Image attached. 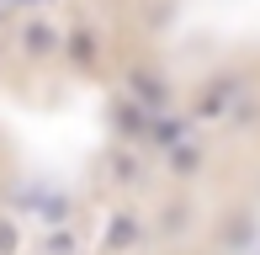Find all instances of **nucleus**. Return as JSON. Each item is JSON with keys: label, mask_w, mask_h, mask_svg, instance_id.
<instances>
[{"label": "nucleus", "mask_w": 260, "mask_h": 255, "mask_svg": "<svg viewBox=\"0 0 260 255\" xmlns=\"http://www.w3.org/2000/svg\"><path fill=\"white\" fill-rule=\"evenodd\" d=\"M127 101H133L144 117H159V112L170 107V85H165V75H154V69H133V75H127Z\"/></svg>", "instance_id": "f257e3e1"}, {"label": "nucleus", "mask_w": 260, "mask_h": 255, "mask_svg": "<svg viewBox=\"0 0 260 255\" xmlns=\"http://www.w3.org/2000/svg\"><path fill=\"white\" fill-rule=\"evenodd\" d=\"M21 53H27V59H53V53H64V32H58L53 21L32 16L27 27H21Z\"/></svg>", "instance_id": "7ed1b4c3"}, {"label": "nucleus", "mask_w": 260, "mask_h": 255, "mask_svg": "<svg viewBox=\"0 0 260 255\" xmlns=\"http://www.w3.org/2000/svg\"><path fill=\"white\" fill-rule=\"evenodd\" d=\"M138 176H144L138 154H133V149H117V154H112V181H117V186H133Z\"/></svg>", "instance_id": "6e6552de"}, {"label": "nucleus", "mask_w": 260, "mask_h": 255, "mask_svg": "<svg viewBox=\"0 0 260 255\" xmlns=\"http://www.w3.org/2000/svg\"><path fill=\"white\" fill-rule=\"evenodd\" d=\"M138 239H144L138 207H117V213H112V224H106V234H101V250H106V255H122V250H133Z\"/></svg>", "instance_id": "f03ea898"}, {"label": "nucleus", "mask_w": 260, "mask_h": 255, "mask_svg": "<svg viewBox=\"0 0 260 255\" xmlns=\"http://www.w3.org/2000/svg\"><path fill=\"white\" fill-rule=\"evenodd\" d=\"M112 122H117V133H122V138H144V133H149V117L133 107V101H122V107L112 112Z\"/></svg>", "instance_id": "0eeeda50"}, {"label": "nucleus", "mask_w": 260, "mask_h": 255, "mask_svg": "<svg viewBox=\"0 0 260 255\" xmlns=\"http://www.w3.org/2000/svg\"><path fill=\"white\" fill-rule=\"evenodd\" d=\"M64 43H69L64 53H69V59H75L80 69H90V64L101 59V38H96V32H90V27H80V32H69Z\"/></svg>", "instance_id": "39448f33"}, {"label": "nucleus", "mask_w": 260, "mask_h": 255, "mask_svg": "<svg viewBox=\"0 0 260 255\" xmlns=\"http://www.w3.org/2000/svg\"><path fill=\"white\" fill-rule=\"evenodd\" d=\"M43 255H80V234H75V229H48Z\"/></svg>", "instance_id": "9b49d317"}, {"label": "nucleus", "mask_w": 260, "mask_h": 255, "mask_svg": "<svg viewBox=\"0 0 260 255\" xmlns=\"http://www.w3.org/2000/svg\"><path fill=\"white\" fill-rule=\"evenodd\" d=\"M234 90H239V80H212V90L202 96V117H218V112L234 101Z\"/></svg>", "instance_id": "1a4fd4ad"}, {"label": "nucleus", "mask_w": 260, "mask_h": 255, "mask_svg": "<svg viewBox=\"0 0 260 255\" xmlns=\"http://www.w3.org/2000/svg\"><path fill=\"white\" fill-rule=\"evenodd\" d=\"M38 218H43L48 229H64V224H69V197H64V192L43 197V202H38Z\"/></svg>", "instance_id": "9d476101"}, {"label": "nucleus", "mask_w": 260, "mask_h": 255, "mask_svg": "<svg viewBox=\"0 0 260 255\" xmlns=\"http://www.w3.org/2000/svg\"><path fill=\"white\" fill-rule=\"evenodd\" d=\"M165 160H170V176H197L202 170V149L186 138V144H175V149H165Z\"/></svg>", "instance_id": "423d86ee"}, {"label": "nucleus", "mask_w": 260, "mask_h": 255, "mask_svg": "<svg viewBox=\"0 0 260 255\" xmlns=\"http://www.w3.org/2000/svg\"><path fill=\"white\" fill-rule=\"evenodd\" d=\"M144 138H154L159 149H175V144H186V138H191V122L159 112V117H149V133H144Z\"/></svg>", "instance_id": "20e7f679"}, {"label": "nucleus", "mask_w": 260, "mask_h": 255, "mask_svg": "<svg viewBox=\"0 0 260 255\" xmlns=\"http://www.w3.org/2000/svg\"><path fill=\"white\" fill-rule=\"evenodd\" d=\"M16 250H21V229H16V218L0 213V255H16Z\"/></svg>", "instance_id": "f8f14e48"}]
</instances>
